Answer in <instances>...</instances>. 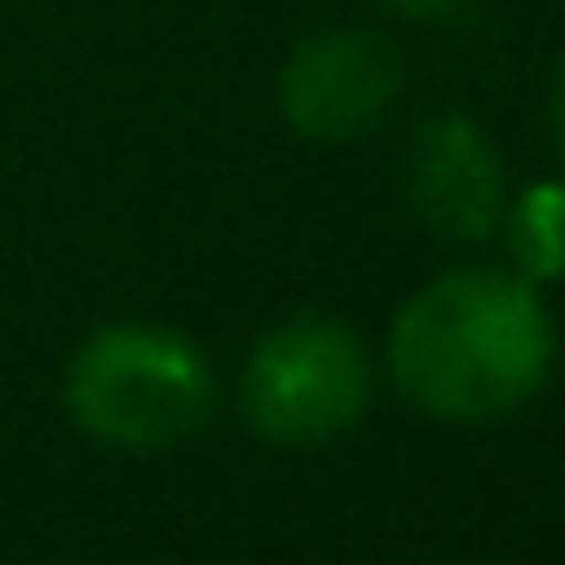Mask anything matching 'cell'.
Masks as SVG:
<instances>
[{"instance_id": "cell-4", "label": "cell", "mask_w": 565, "mask_h": 565, "mask_svg": "<svg viewBox=\"0 0 565 565\" xmlns=\"http://www.w3.org/2000/svg\"><path fill=\"white\" fill-rule=\"evenodd\" d=\"M402 99V53L375 26H316L277 73L282 126L309 145L369 139Z\"/></svg>"}, {"instance_id": "cell-7", "label": "cell", "mask_w": 565, "mask_h": 565, "mask_svg": "<svg viewBox=\"0 0 565 565\" xmlns=\"http://www.w3.org/2000/svg\"><path fill=\"white\" fill-rule=\"evenodd\" d=\"M546 145L559 151V164H565V66L553 73V86H546Z\"/></svg>"}, {"instance_id": "cell-2", "label": "cell", "mask_w": 565, "mask_h": 565, "mask_svg": "<svg viewBox=\"0 0 565 565\" xmlns=\"http://www.w3.org/2000/svg\"><path fill=\"white\" fill-rule=\"evenodd\" d=\"M217 408L211 362L158 322H106L66 362V415L113 454H171Z\"/></svg>"}, {"instance_id": "cell-8", "label": "cell", "mask_w": 565, "mask_h": 565, "mask_svg": "<svg viewBox=\"0 0 565 565\" xmlns=\"http://www.w3.org/2000/svg\"><path fill=\"white\" fill-rule=\"evenodd\" d=\"M382 7H395V13H408V20H440V13H454V7H467V0H382Z\"/></svg>"}, {"instance_id": "cell-1", "label": "cell", "mask_w": 565, "mask_h": 565, "mask_svg": "<svg viewBox=\"0 0 565 565\" xmlns=\"http://www.w3.org/2000/svg\"><path fill=\"white\" fill-rule=\"evenodd\" d=\"M553 309L513 270H454L422 282L388 329V382L434 422L480 427L526 408L553 375Z\"/></svg>"}, {"instance_id": "cell-5", "label": "cell", "mask_w": 565, "mask_h": 565, "mask_svg": "<svg viewBox=\"0 0 565 565\" xmlns=\"http://www.w3.org/2000/svg\"><path fill=\"white\" fill-rule=\"evenodd\" d=\"M402 191H408V211L434 237L487 244L500 231V211H507L500 145L467 113H434L415 126V139L402 151Z\"/></svg>"}, {"instance_id": "cell-6", "label": "cell", "mask_w": 565, "mask_h": 565, "mask_svg": "<svg viewBox=\"0 0 565 565\" xmlns=\"http://www.w3.org/2000/svg\"><path fill=\"white\" fill-rule=\"evenodd\" d=\"M507 237V264L526 282H559L565 277V178H540L520 198H507L500 231Z\"/></svg>"}, {"instance_id": "cell-3", "label": "cell", "mask_w": 565, "mask_h": 565, "mask_svg": "<svg viewBox=\"0 0 565 565\" xmlns=\"http://www.w3.org/2000/svg\"><path fill=\"white\" fill-rule=\"evenodd\" d=\"M375 369L349 322L335 316H289L257 335L237 402L244 422L270 447H329L369 415Z\"/></svg>"}]
</instances>
